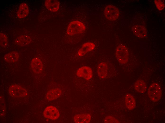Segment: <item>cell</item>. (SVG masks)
Here are the masks:
<instances>
[{
    "label": "cell",
    "mask_w": 165,
    "mask_h": 123,
    "mask_svg": "<svg viewBox=\"0 0 165 123\" xmlns=\"http://www.w3.org/2000/svg\"><path fill=\"white\" fill-rule=\"evenodd\" d=\"M86 27L83 23L78 21H73L69 24L67 30V33L69 35L81 34L85 30Z\"/></svg>",
    "instance_id": "obj_1"
},
{
    "label": "cell",
    "mask_w": 165,
    "mask_h": 123,
    "mask_svg": "<svg viewBox=\"0 0 165 123\" xmlns=\"http://www.w3.org/2000/svg\"><path fill=\"white\" fill-rule=\"evenodd\" d=\"M148 94L150 99L154 102L158 101L161 98L162 95L161 88L156 83L152 84L149 87Z\"/></svg>",
    "instance_id": "obj_2"
},
{
    "label": "cell",
    "mask_w": 165,
    "mask_h": 123,
    "mask_svg": "<svg viewBox=\"0 0 165 123\" xmlns=\"http://www.w3.org/2000/svg\"><path fill=\"white\" fill-rule=\"evenodd\" d=\"M116 55L117 60L122 64L127 63L128 58V51L127 48L124 45L118 46L116 50Z\"/></svg>",
    "instance_id": "obj_3"
},
{
    "label": "cell",
    "mask_w": 165,
    "mask_h": 123,
    "mask_svg": "<svg viewBox=\"0 0 165 123\" xmlns=\"http://www.w3.org/2000/svg\"><path fill=\"white\" fill-rule=\"evenodd\" d=\"M104 13L106 18L110 21L117 20L120 14L118 8L115 6L111 5L106 6L104 9Z\"/></svg>",
    "instance_id": "obj_4"
},
{
    "label": "cell",
    "mask_w": 165,
    "mask_h": 123,
    "mask_svg": "<svg viewBox=\"0 0 165 123\" xmlns=\"http://www.w3.org/2000/svg\"><path fill=\"white\" fill-rule=\"evenodd\" d=\"M8 92L9 95L14 97H24L28 94L26 90L20 86L16 84H13L9 88Z\"/></svg>",
    "instance_id": "obj_5"
},
{
    "label": "cell",
    "mask_w": 165,
    "mask_h": 123,
    "mask_svg": "<svg viewBox=\"0 0 165 123\" xmlns=\"http://www.w3.org/2000/svg\"><path fill=\"white\" fill-rule=\"evenodd\" d=\"M44 117L52 120H56L59 117L60 114L57 109L53 106H49L46 107L43 113Z\"/></svg>",
    "instance_id": "obj_6"
},
{
    "label": "cell",
    "mask_w": 165,
    "mask_h": 123,
    "mask_svg": "<svg viewBox=\"0 0 165 123\" xmlns=\"http://www.w3.org/2000/svg\"><path fill=\"white\" fill-rule=\"evenodd\" d=\"M76 75L79 77L88 80L91 79L92 77V71L90 67L84 66L80 68L77 70Z\"/></svg>",
    "instance_id": "obj_7"
},
{
    "label": "cell",
    "mask_w": 165,
    "mask_h": 123,
    "mask_svg": "<svg viewBox=\"0 0 165 123\" xmlns=\"http://www.w3.org/2000/svg\"><path fill=\"white\" fill-rule=\"evenodd\" d=\"M132 31L134 34L139 38L145 37L147 34V31L146 28L140 25H134L132 27Z\"/></svg>",
    "instance_id": "obj_8"
},
{
    "label": "cell",
    "mask_w": 165,
    "mask_h": 123,
    "mask_svg": "<svg viewBox=\"0 0 165 123\" xmlns=\"http://www.w3.org/2000/svg\"><path fill=\"white\" fill-rule=\"evenodd\" d=\"M31 67L34 73L39 74L42 70L43 65L42 62L39 58L35 57L33 58L31 61Z\"/></svg>",
    "instance_id": "obj_9"
},
{
    "label": "cell",
    "mask_w": 165,
    "mask_h": 123,
    "mask_svg": "<svg viewBox=\"0 0 165 123\" xmlns=\"http://www.w3.org/2000/svg\"><path fill=\"white\" fill-rule=\"evenodd\" d=\"M95 44L91 42L84 44L78 51V54L80 56H82L87 53L93 50L95 47Z\"/></svg>",
    "instance_id": "obj_10"
},
{
    "label": "cell",
    "mask_w": 165,
    "mask_h": 123,
    "mask_svg": "<svg viewBox=\"0 0 165 123\" xmlns=\"http://www.w3.org/2000/svg\"><path fill=\"white\" fill-rule=\"evenodd\" d=\"M108 69V66L106 63L102 62L98 65L97 73L98 76L101 79H104L107 76Z\"/></svg>",
    "instance_id": "obj_11"
},
{
    "label": "cell",
    "mask_w": 165,
    "mask_h": 123,
    "mask_svg": "<svg viewBox=\"0 0 165 123\" xmlns=\"http://www.w3.org/2000/svg\"><path fill=\"white\" fill-rule=\"evenodd\" d=\"M76 123H88L91 120V115L88 113L82 114L75 115L73 118Z\"/></svg>",
    "instance_id": "obj_12"
},
{
    "label": "cell",
    "mask_w": 165,
    "mask_h": 123,
    "mask_svg": "<svg viewBox=\"0 0 165 123\" xmlns=\"http://www.w3.org/2000/svg\"><path fill=\"white\" fill-rule=\"evenodd\" d=\"M46 8L50 11L55 12L57 11L59 8L60 3L57 0H47L45 1Z\"/></svg>",
    "instance_id": "obj_13"
},
{
    "label": "cell",
    "mask_w": 165,
    "mask_h": 123,
    "mask_svg": "<svg viewBox=\"0 0 165 123\" xmlns=\"http://www.w3.org/2000/svg\"><path fill=\"white\" fill-rule=\"evenodd\" d=\"M29 9L27 4L23 3L20 5L17 13V17L19 18H22L26 17L28 14Z\"/></svg>",
    "instance_id": "obj_14"
},
{
    "label": "cell",
    "mask_w": 165,
    "mask_h": 123,
    "mask_svg": "<svg viewBox=\"0 0 165 123\" xmlns=\"http://www.w3.org/2000/svg\"><path fill=\"white\" fill-rule=\"evenodd\" d=\"M61 93V90L58 88H55L49 91L47 93L46 97L49 101H53L58 98Z\"/></svg>",
    "instance_id": "obj_15"
},
{
    "label": "cell",
    "mask_w": 165,
    "mask_h": 123,
    "mask_svg": "<svg viewBox=\"0 0 165 123\" xmlns=\"http://www.w3.org/2000/svg\"><path fill=\"white\" fill-rule=\"evenodd\" d=\"M31 41V39L29 36L24 35H21L15 40V43L20 46H24L29 44Z\"/></svg>",
    "instance_id": "obj_16"
},
{
    "label": "cell",
    "mask_w": 165,
    "mask_h": 123,
    "mask_svg": "<svg viewBox=\"0 0 165 123\" xmlns=\"http://www.w3.org/2000/svg\"><path fill=\"white\" fill-rule=\"evenodd\" d=\"M19 58L18 53L16 51H13L5 54L4 57L5 61L8 62L13 63L17 61Z\"/></svg>",
    "instance_id": "obj_17"
},
{
    "label": "cell",
    "mask_w": 165,
    "mask_h": 123,
    "mask_svg": "<svg viewBox=\"0 0 165 123\" xmlns=\"http://www.w3.org/2000/svg\"><path fill=\"white\" fill-rule=\"evenodd\" d=\"M134 87L135 90L141 93H145L147 89V86L145 82L141 79L138 80L136 81Z\"/></svg>",
    "instance_id": "obj_18"
},
{
    "label": "cell",
    "mask_w": 165,
    "mask_h": 123,
    "mask_svg": "<svg viewBox=\"0 0 165 123\" xmlns=\"http://www.w3.org/2000/svg\"><path fill=\"white\" fill-rule=\"evenodd\" d=\"M125 103L127 107L129 110L133 109L136 105L135 100L130 94H126L125 97Z\"/></svg>",
    "instance_id": "obj_19"
},
{
    "label": "cell",
    "mask_w": 165,
    "mask_h": 123,
    "mask_svg": "<svg viewBox=\"0 0 165 123\" xmlns=\"http://www.w3.org/2000/svg\"><path fill=\"white\" fill-rule=\"evenodd\" d=\"M0 44L2 47H5L7 44V38L6 35L4 33H0Z\"/></svg>",
    "instance_id": "obj_20"
},
{
    "label": "cell",
    "mask_w": 165,
    "mask_h": 123,
    "mask_svg": "<svg viewBox=\"0 0 165 123\" xmlns=\"http://www.w3.org/2000/svg\"><path fill=\"white\" fill-rule=\"evenodd\" d=\"M155 3L158 9L160 10H163L165 7L164 0H155Z\"/></svg>",
    "instance_id": "obj_21"
},
{
    "label": "cell",
    "mask_w": 165,
    "mask_h": 123,
    "mask_svg": "<svg viewBox=\"0 0 165 123\" xmlns=\"http://www.w3.org/2000/svg\"><path fill=\"white\" fill-rule=\"evenodd\" d=\"M3 97L2 96L0 97V115L1 116L5 114V102Z\"/></svg>",
    "instance_id": "obj_22"
},
{
    "label": "cell",
    "mask_w": 165,
    "mask_h": 123,
    "mask_svg": "<svg viewBox=\"0 0 165 123\" xmlns=\"http://www.w3.org/2000/svg\"><path fill=\"white\" fill-rule=\"evenodd\" d=\"M104 123H119L118 120L114 117L111 116H108L105 118Z\"/></svg>",
    "instance_id": "obj_23"
}]
</instances>
